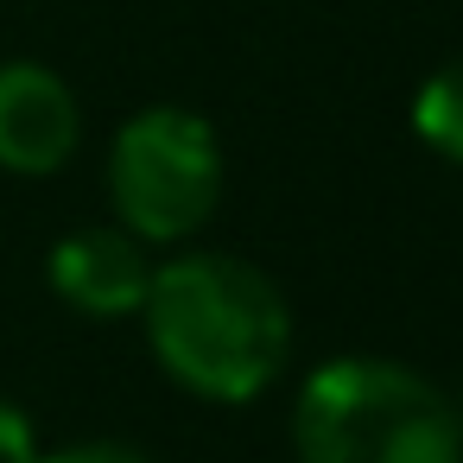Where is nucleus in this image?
I'll return each instance as SVG.
<instances>
[{"label":"nucleus","mask_w":463,"mask_h":463,"mask_svg":"<svg viewBox=\"0 0 463 463\" xmlns=\"http://www.w3.org/2000/svg\"><path fill=\"white\" fill-rule=\"evenodd\" d=\"M153 362L197 400L241 406L273 387L292 349V311L279 286L241 254H178L146 286Z\"/></svg>","instance_id":"nucleus-1"},{"label":"nucleus","mask_w":463,"mask_h":463,"mask_svg":"<svg viewBox=\"0 0 463 463\" xmlns=\"http://www.w3.org/2000/svg\"><path fill=\"white\" fill-rule=\"evenodd\" d=\"M298 463H463L457 400L393 355L317 362L292 400Z\"/></svg>","instance_id":"nucleus-2"},{"label":"nucleus","mask_w":463,"mask_h":463,"mask_svg":"<svg viewBox=\"0 0 463 463\" xmlns=\"http://www.w3.org/2000/svg\"><path fill=\"white\" fill-rule=\"evenodd\" d=\"M109 197L128 235L191 241L222 203V146L191 109H140L109 146Z\"/></svg>","instance_id":"nucleus-3"},{"label":"nucleus","mask_w":463,"mask_h":463,"mask_svg":"<svg viewBox=\"0 0 463 463\" xmlns=\"http://www.w3.org/2000/svg\"><path fill=\"white\" fill-rule=\"evenodd\" d=\"M83 140V109L52 64H0V172L52 178Z\"/></svg>","instance_id":"nucleus-4"},{"label":"nucleus","mask_w":463,"mask_h":463,"mask_svg":"<svg viewBox=\"0 0 463 463\" xmlns=\"http://www.w3.org/2000/svg\"><path fill=\"white\" fill-rule=\"evenodd\" d=\"M45 279L52 292L83 311V317H128L146 305V286H153V260H146V241L128 235L121 222H96V229H71L52 260H45Z\"/></svg>","instance_id":"nucleus-5"},{"label":"nucleus","mask_w":463,"mask_h":463,"mask_svg":"<svg viewBox=\"0 0 463 463\" xmlns=\"http://www.w3.org/2000/svg\"><path fill=\"white\" fill-rule=\"evenodd\" d=\"M412 134L438 159L463 165V58L444 64V71H431L419 83V96H412Z\"/></svg>","instance_id":"nucleus-6"},{"label":"nucleus","mask_w":463,"mask_h":463,"mask_svg":"<svg viewBox=\"0 0 463 463\" xmlns=\"http://www.w3.org/2000/svg\"><path fill=\"white\" fill-rule=\"evenodd\" d=\"M39 457V425L20 400L0 393V463H33Z\"/></svg>","instance_id":"nucleus-7"},{"label":"nucleus","mask_w":463,"mask_h":463,"mask_svg":"<svg viewBox=\"0 0 463 463\" xmlns=\"http://www.w3.org/2000/svg\"><path fill=\"white\" fill-rule=\"evenodd\" d=\"M33 463H153L140 444H121V438H83V444H64V450H39Z\"/></svg>","instance_id":"nucleus-8"}]
</instances>
